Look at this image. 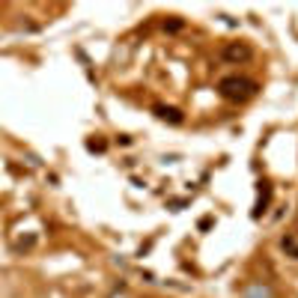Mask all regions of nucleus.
I'll list each match as a JSON object with an SVG mask.
<instances>
[{
  "instance_id": "1",
  "label": "nucleus",
  "mask_w": 298,
  "mask_h": 298,
  "mask_svg": "<svg viewBox=\"0 0 298 298\" xmlns=\"http://www.w3.org/2000/svg\"><path fill=\"white\" fill-rule=\"evenodd\" d=\"M218 90H221V96H227L232 101H245L257 93V84L254 81H245V78H224L218 84Z\"/></svg>"
},
{
  "instance_id": "2",
  "label": "nucleus",
  "mask_w": 298,
  "mask_h": 298,
  "mask_svg": "<svg viewBox=\"0 0 298 298\" xmlns=\"http://www.w3.org/2000/svg\"><path fill=\"white\" fill-rule=\"evenodd\" d=\"M221 57L227 60V63H248L251 57H254V51H251V45H245V42H227L224 48H221Z\"/></svg>"
},
{
  "instance_id": "3",
  "label": "nucleus",
  "mask_w": 298,
  "mask_h": 298,
  "mask_svg": "<svg viewBox=\"0 0 298 298\" xmlns=\"http://www.w3.org/2000/svg\"><path fill=\"white\" fill-rule=\"evenodd\" d=\"M155 116L158 120H164V123H170V126H182V110H176V107H167V104H155Z\"/></svg>"
},
{
  "instance_id": "4",
  "label": "nucleus",
  "mask_w": 298,
  "mask_h": 298,
  "mask_svg": "<svg viewBox=\"0 0 298 298\" xmlns=\"http://www.w3.org/2000/svg\"><path fill=\"white\" fill-rule=\"evenodd\" d=\"M179 27H182V21H179V18H173V21H167V24H164V30H170V33H173V30H179Z\"/></svg>"
}]
</instances>
